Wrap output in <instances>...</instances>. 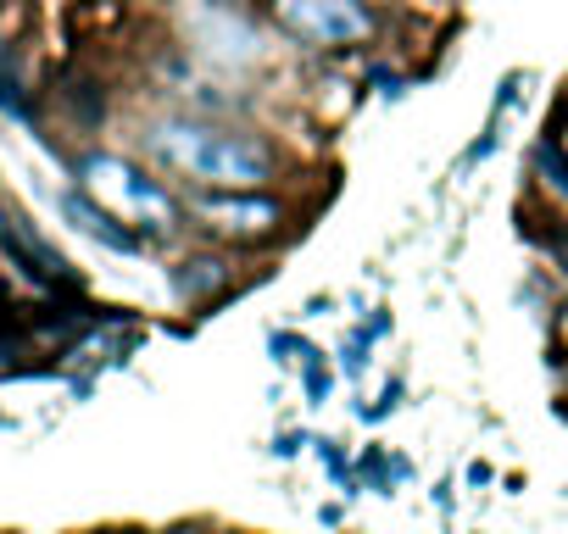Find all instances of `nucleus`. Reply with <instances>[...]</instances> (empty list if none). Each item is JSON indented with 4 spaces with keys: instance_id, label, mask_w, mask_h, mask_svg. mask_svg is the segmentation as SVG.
<instances>
[{
    "instance_id": "6",
    "label": "nucleus",
    "mask_w": 568,
    "mask_h": 534,
    "mask_svg": "<svg viewBox=\"0 0 568 534\" xmlns=\"http://www.w3.org/2000/svg\"><path fill=\"white\" fill-rule=\"evenodd\" d=\"M195 12L206 18V29H195V23H190V40H195L206 57L234 62V68L262 57V40L251 34V23H245V18H234V12H223V7H206V0H195Z\"/></svg>"
},
{
    "instance_id": "3",
    "label": "nucleus",
    "mask_w": 568,
    "mask_h": 534,
    "mask_svg": "<svg viewBox=\"0 0 568 534\" xmlns=\"http://www.w3.org/2000/svg\"><path fill=\"white\" fill-rule=\"evenodd\" d=\"M0 250H7L12 267H18L23 279H34L40 290H73V285H79V274L68 267V256H62L7 195H0Z\"/></svg>"
},
{
    "instance_id": "8",
    "label": "nucleus",
    "mask_w": 568,
    "mask_h": 534,
    "mask_svg": "<svg viewBox=\"0 0 568 534\" xmlns=\"http://www.w3.org/2000/svg\"><path fill=\"white\" fill-rule=\"evenodd\" d=\"M535 173H540V184H546L557 201H568V156H562V145H557V140L535 145Z\"/></svg>"
},
{
    "instance_id": "9",
    "label": "nucleus",
    "mask_w": 568,
    "mask_h": 534,
    "mask_svg": "<svg viewBox=\"0 0 568 534\" xmlns=\"http://www.w3.org/2000/svg\"><path fill=\"white\" fill-rule=\"evenodd\" d=\"M0 106H7L12 117H29V90H23V73L7 57V45H0Z\"/></svg>"
},
{
    "instance_id": "10",
    "label": "nucleus",
    "mask_w": 568,
    "mask_h": 534,
    "mask_svg": "<svg viewBox=\"0 0 568 534\" xmlns=\"http://www.w3.org/2000/svg\"><path fill=\"white\" fill-rule=\"evenodd\" d=\"M551 250H557V261L568 267V234H557V245H551Z\"/></svg>"
},
{
    "instance_id": "7",
    "label": "nucleus",
    "mask_w": 568,
    "mask_h": 534,
    "mask_svg": "<svg viewBox=\"0 0 568 534\" xmlns=\"http://www.w3.org/2000/svg\"><path fill=\"white\" fill-rule=\"evenodd\" d=\"M57 206H62V217H68L79 234H90L95 245H106V250H140V234H134L129 223H118L106 206H95L90 195H79V189H62V195H57Z\"/></svg>"
},
{
    "instance_id": "4",
    "label": "nucleus",
    "mask_w": 568,
    "mask_h": 534,
    "mask_svg": "<svg viewBox=\"0 0 568 534\" xmlns=\"http://www.w3.org/2000/svg\"><path fill=\"white\" fill-rule=\"evenodd\" d=\"M84 178H90V189L95 195H106L112 206H123L129 217H156V223H173V195L156 184V178H145L140 167H129V162H118V156H84V167H79Z\"/></svg>"
},
{
    "instance_id": "2",
    "label": "nucleus",
    "mask_w": 568,
    "mask_h": 534,
    "mask_svg": "<svg viewBox=\"0 0 568 534\" xmlns=\"http://www.w3.org/2000/svg\"><path fill=\"white\" fill-rule=\"evenodd\" d=\"M273 18L284 34H296L307 45L341 51V45H363L374 34V12L363 0H273Z\"/></svg>"
},
{
    "instance_id": "5",
    "label": "nucleus",
    "mask_w": 568,
    "mask_h": 534,
    "mask_svg": "<svg viewBox=\"0 0 568 534\" xmlns=\"http://www.w3.org/2000/svg\"><path fill=\"white\" fill-rule=\"evenodd\" d=\"M195 217H206V228L229 234V239H267L284 217L278 201L256 195V189H201L195 195Z\"/></svg>"
},
{
    "instance_id": "1",
    "label": "nucleus",
    "mask_w": 568,
    "mask_h": 534,
    "mask_svg": "<svg viewBox=\"0 0 568 534\" xmlns=\"http://www.w3.org/2000/svg\"><path fill=\"white\" fill-rule=\"evenodd\" d=\"M145 151L156 167L179 173L195 189H262L273 178V145L262 134L229 129V123H206V117H168L151 123Z\"/></svg>"
}]
</instances>
